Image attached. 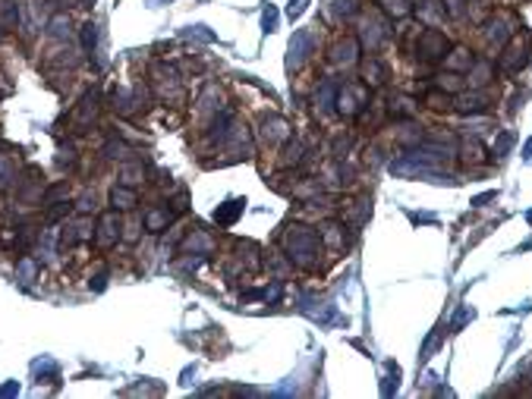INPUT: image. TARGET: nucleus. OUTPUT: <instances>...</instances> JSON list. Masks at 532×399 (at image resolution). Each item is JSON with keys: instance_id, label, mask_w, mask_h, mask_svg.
<instances>
[{"instance_id": "obj_1", "label": "nucleus", "mask_w": 532, "mask_h": 399, "mask_svg": "<svg viewBox=\"0 0 532 399\" xmlns=\"http://www.w3.org/2000/svg\"><path fill=\"white\" fill-rule=\"evenodd\" d=\"M280 249L284 258L300 271H318L321 267V255H325V242H321L318 230L302 224H290L280 233Z\"/></svg>"}, {"instance_id": "obj_2", "label": "nucleus", "mask_w": 532, "mask_h": 399, "mask_svg": "<svg viewBox=\"0 0 532 399\" xmlns=\"http://www.w3.org/2000/svg\"><path fill=\"white\" fill-rule=\"evenodd\" d=\"M148 88L155 98H164V101H177L183 95V76L177 73V66L164 60H155L148 66Z\"/></svg>"}, {"instance_id": "obj_3", "label": "nucleus", "mask_w": 532, "mask_h": 399, "mask_svg": "<svg viewBox=\"0 0 532 399\" xmlns=\"http://www.w3.org/2000/svg\"><path fill=\"white\" fill-rule=\"evenodd\" d=\"M372 107V88L366 82H347L337 85V114H343L347 120H356Z\"/></svg>"}, {"instance_id": "obj_4", "label": "nucleus", "mask_w": 532, "mask_h": 399, "mask_svg": "<svg viewBox=\"0 0 532 399\" xmlns=\"http://www.w3.org/2000/svg\"><path fill=\"white\" fill-rule=\"evenodd\" d=\"M529 54H532V48H529V32L513 35V38L507 41L504 48L498 51V69H501V73H507V76L523 73V69L529 66Z\"/></svg>"}, {"instance_id": "obj_5", "label": "nucleus", "mask_w": 532, "mask_h": 399, "mask_svg": "<svg viewBox=\"0 0 532 399\" xmlns=\"http://www.w3.org/2000/svg\"><path fill=\"white\" fill-rule=\"evenodd\" d=\"M413 51H416V57H419L422 63H438V60H444V54L450 51V41H447V35H444L441 28L425 26L422 32H419L416 44H413Z\"/></svg>"}, {"instance_id": "obj_6", "label": "nucleus", "mask_w": 532, "mask_h": 399, "mask_svg": "<svg viewBox=\"0 0 532 399\" xmlns=\"http://www.w3.org/2000/svg\"><path fill=\"white\" fill-rule=\"evenodd\" d=\"M98 114H101V95H98V91H85L82 101L76 104L73 114H69V129H73L76 136L89 132V129L98 123Z\"/></svg>"}, {"instance_id": "obj_7", "label": "nucleus", "mask_w": 532, "mask_h": 399, "mask_svg": "<svg viewBox=\"0 0 532 399\" xmlns=\"http://www.w3.org/2000/svg\"><path fill=\"white\" fill-rule=\"evenodd\" d=\"M513 35H517V28H513V19L507 13L488 16V19L482 22V41H485V48L488 51H501Z\"/></svg>"}, {"instance_id": "obj_8", "label": "nucleus", "mask_w": 532, "mask_h": 399, "mask_svg": "<svg viewBox=\"0 0 532 399\" xmlns=\"http://www.w3.org/2000/svg\"><path fill=\"white\" fill-rule=\"evenodd\" d=\"M123 236V217L117 208H108L101 217L95 220V245L101 251H110Z\"/></svg>"}, {"instance_id": "obj_9", "label": "nucleus", "mask_w": 532, "mask_h": 399, "mask_svg": "<svg viewBox=\"0 0 532 399\" xmlns=\"http://www.w3.org/2000/svg\"><path fill=\"white\" fill-rule=\"evenodd\" d=\"M359 54H362V44L356 35H341V38L327 48V63L337 69H350L359 63Z\"/></svg>"}, {"instance_id": "obj_10", "label": "nucleus", "mask_w": 532, "mask_h": 399, "mask_svg": "<svg viewBox=\"0 0 532 399\" xmlns=\"http://www.w3.org/2000/svg\"><path fill=\"white\" fill-rule=\"evenodd\" d=\"M491 104H495V95L491 88H470V95H454V114H463V116H479V114H488Z\"/></svg>"}, {"instance_id": "obj_11", "label": "nucleus", "mask_w": 532, "mask_h": 399, "mask_svg": "<svg viewBox=\"0 0 532 399\" xmlns=\"http://www.w3.org/2000/svg\"><path fill=\"white\" fill-rule=\"evenodd\" d=\"M388 35H391V28L384 19H378V16H362L359 35H356V38H359V44L368 51V54H378L381 44L388 41Z\"/></svg>"}, {"instance_id": "obj_12", "label": "nucleus", "mask_w": 532, "mask_h": 399, "mask_svg": "<svg viewBox=\"0 0 532 399\" xmlns=\"http://www.w3.org/2000/svg\"><path fill=\"white\" fill-rule=\"evenodd\" d=\"M315 51V35L312 28H300V32H293V38H290V57H286V66L296 69L302 66V63L309 60V54Z\"/></svg>"}, {"instance_id": "obj_13", "label": "nucleus", "mask_w": 532, "mask_h": 399, "mask_svg": "<svg viewBox=\"0 0 532 399\" xmlns=\"http://www.w3.org/2000/svg\"><path fill=\"white\" fill-rule=\"evenodd\" d=\"M173 217H177V214H173L167 204H151V208L142 211V227H145V233L157 236V233H164L167 227L173 224Z\"/></svg>"}, {"instance_id": "obj_14", "label": "nucleus", "mask_w": 532, "mask_h": 399, "mask_svg": "<svg viewBox=\"0 0 532 399\" xmlns=\"http://www.w3.org/2000/svg\"><path fill=\"white\" fill-rule=\"evenodd\" d=\"M359 79L366 82L368 88H381V85H388V79H391V73H388V66H384L381 60H378L375 54H368L366 60H359Z\"/></svg>"}, {"instance_id": "obj_15", "label": "nucleus", "mask_w": 532, "mask_h": 399, "mask_svg": "<svg viewBox=\"0 0 532 399\" xmlns=\"http://www.w3.org/2000/svg\"><path fill=\"white\" fill-rule=\"evenodd\" d=\"M347 230L350 227L343 224V220H327V224H321V230H318V236H321V242H325V249H331V251H343L347 249Z\"/></svg>"}, {"instance_id": "obj_16", "label": "nucleus", "mask_w": 532, "mask_h": 399, "mask_svg": "<svg viewBox=\"0 0 532 399\" xmlns=\"http://www.w3.org/2000/svg\"><path fill=\"white\" fill-rule=\"evenodd\" d=\"M466 76H470V88H491L495 85V60L491 57H476V63H472L470 69H466Z\"/></svg>"}, {"instance_id": "obj_17", "label": "nucleus", "mask_w": 532, "mask_h": 399, "mask_svg": "<svg viewBox=\"0 0 532 399\" xmlns=\"http://www.w3.org/2000/svg\"><path fill=\"white\" fill-rule=\"evenodd\" d=\"M259 136H261V142L265 145H284L293 132H290V123H286L284 116H265Z\"/></svg>"}, {"instance_id": "obj_18", "label": "nucleus", "mask_w": 532, "mask_h": 399, "mask_svg": "<svg viewBox=\"0 0 532 399\" xmlns=\"http://www.w3.org/2000/svg\"><path fill=\"white\" fill-rule=\"evenodd\" d=\"M306 154H309L306 145H302L300 139L290 136L284 145H280V157H277V163H280L284 170H300L302 163H306Z\"/></svg>"}, {"instance_id": "obj_19", "label": "nucleus", "mask_w": 532, "mask_h": 399, "mask_svg": "<svg viewBox=\"0 0 532 399\" xmlns=\"http://www.w3.org/2000/svg\"><path fill=\"white\" fill-rule=\"evenodd\" d=\"M388 116L391 120H416L419 116V98L413 95H394L388 101Z\"/></svg>"}, {"instance_id": "obj_20", "label": "nucleus", "mask_w": 532, "mask_h": 399, "mask_svg": "<svg viewBox=\"0 0 532 399\" xmlns=\"http://www.w3.org/2000/svg\"><path fill=\"white\" fill-rule=\"evenodd\" d=\"M444 69H447V73H460V76H466V69L472 66V63H476V54H472L470 48H463V44H460V48H450L447 54H444Z\"/></svg>"}, {"instance_id": "obj_21", "label": "nucleus", "mask_w": 532, "mask_h": 399, "mask_svg": "<svg viewBox=\"0 0 532 399\" xmlns=\"http://www.w3.org/2000/svg\"><path fill=\"white\" fill-rule=\"evenodd\" d=\"M145 176H148V170H145L142 157H130V161L120 163V183H123V186H132V189H139V186L145 183Z\"/></svg>"}, {"instance_id": "obj_22", "label": "nucleus", "mask_w": 532, "mask_h": 399, "mask_svg": "<svg viewBox=\"0 0 532 399\" xmlns=\"http://www.w3.org/2000/svg\"><path fill=\"white\" fill-rule=\"evenodd\" d=\"M110 208H117V211H130V214H132V211L139 208V189L117 183L114 189H110Z\"/></svg>"}, {"instance_id": "obj_23", "label": "nucleus", "mask_w": 532, "mask_h": 399, "mask_svg": "<svg viewBox=\"0 0 532 399\" xmlns=\"http://www.w3.org/2000/svg\"><path fill=\"white\" fill-rule=\"evenodd\" d=\"M183 251H192V255H212L214 251V239L208 236V230H189L183 236Z\"/></svg>"}, {"instance_id": "obj_24", "label": "nucleus", "mask_w": 532, "mask_h": 399, "mask_svg": "<svg viewBox=\"0 0 532 399\" xmlns=\"http://www.w3.org/2000/svg\"><path fill=\"white\" fill-rule=\"evenodd\" d=\"M243 211H246V198H230V202H224V204L214 208V224L218 227H233Z\"/></svg>"}, {"instance_id": "obj_25", "label": "nucleus", "mask_w": 532, "mask_h": 399, "mask_svg": "<svg viewBox=\"0 0 532 399\" xmlns=\"http://www.w3.org/2000/svg\"><path fill=\"white\" fill-rule=\"evenodd\" d=\"M378 10H381L388 19H409L413 16V10H416V3L413 0H375Z\"/></svg>"}, {"instance_id": "obj_26", "label": "nucleus", "mask_w": 532, "mask_h": 399, "mask_svg": "<svg viewBox=\"0 0 532 399\" xmlns=\"http://www.w3.org/2000/svg\"><path fill=\"white\" fill-rule=\"evenodd\" d=\"M48 35L54 41H69L73 38V19H69L67 10H60V13H54L48 19Z\"/></svg>"}, {"instance_id": "obj_27", "label": "nucleus", "mask_w": 532, "mask_h": 399, "mask_svg": "<svg viewBox=\"0 0 532 399\" xmlns=\"http://www.w3.org/2000/svg\"><path fill=\"white\" fill-rule=\"evenodd\" d=\"M422 104L431 110H438V114H454V95H447L441 88H429L422 95Z\"/></svg>"}, {"instance_id": "obj_28", "label": "nucleus", "mask_w": 532, "mask_h": 399, "mask_svg": "<svg viewBox=\"0 0 532 399\" xmlns=\"http://www.w3.org/2000/svg\"><path fill=\"white\" fill-rule=\"evenodd\" d=\"M98 154H101L104 161H120V163H123V161H130L132 148H130L126 142H123V139H114V136H110L108 142L101 145V151H98Z\"/></svg>"}, {"instance_id": "obj_29", "label": "nucleus", "mask_w": 532, "mask_h": 399, "mask_svg": "<svg viewBox=\"0 0 532 399\" xmlns=\"http://www.w3.org/2000/svg\"><path fill=\"white\" fill-rule=\"evenodd\" d=\"M19 183V170H16V161L10 154H0V192L16 189Z\"/></svg>"}, {"instance_id": "obj_30", "label": "nucleus", "mask_w": 532, "mask_h": 399, "mask_svg": "<svg viewBox=\"0 0 532 399\" xmlns=\"http://www.w3.org/2000/svg\"><path fill=\"white\" fill-rule=\"evenodd\" d=\"M444 16H447V13H444L441 0H422V3H419V19H422L425 26H431V28L441 26Z\"/></svg>"}, {"instance_id": "obj_31", "label": "nucleus", "mask_w": 532, "mask_h": 399, "mask_svg": "<svg viewBox=\"0 0 532 399\" xmlns=\"http://www.w3.org/2000/svg\"><path fill=\"white\" fill-rule=\"evenodd\" d=\"M0 26L3 28H19L22 26L19 0H0Z\"/></svg>"}, {"instance_id": "obj_32", "label": "nucleus", "mask_w": 532, "mask_h": 399, "mask_svg": "<svg viewBox=\"0 0 532 399\" xmlns=\"http://www.w3.org/2000/svg\"><path fill=\"white\" fill-rule=\"evenodd\" d=\"M460 161L463 163H488V148H485L479 139H470V142L460 145Z\"/></svg>"}, {"instance_id": "obj_33", "label": "nucleus", "mask_w": 532, "mask_h": 399, "mask_svg": "<svg viewBox=\"0 0 532 399\" xmlns=\"http://www.w3.org/2000/svg\"><path fill=\"white\" fill-rule=\"evenodd\" d=\"M327 10H334L341 22H353V19H359V16H362V3H359V0H331V7H327Z\"/></svg>"}, {"instance_id": "obj_34", "label": "nucleus", "mask_w": 532, "mask_h": 399, "mask_svg": "<svg viewBox=\"0 0 532 399\" xmlns=\"http://www.w3.org/2000/svg\"><path fill=\"white\" fill-rule=\"evenodd\" d=\"M198 114L202 116H214L221 114V95H218V85H208L205 95L198 98Z\"/></svg>"}, {"instance_id": "obj_35", "label": "nucleus", "mask_w": 532, "mask_h": 399, "mask_svg": "<svg viewBox=\"0 0 532 399\" xmlns=\"http://www.w3.org/2000/svg\"><path fill=\"white\" fill-rule=\"evenodd\" d=\"M79 163V151H76V142L67 139V142L57 145V167L60 170H73Z\"/></svg>"}, {"instance_id": "obj_36", "label": "nucleus", "mask_w": 532, "mask_h": 399, "mask_svg": "<svg viewBox=\"0 0 532 399\" xmlns=\"http://www.w3.org/2000/svg\"><path fill=\"white\" fill-rule=\"evenodd\" d=\"M463 85H466V79L460 73H447V69H444L441 76H435V88H441V91H447V95H460Z\"/></svg>"}, {"instance_id": "obj_37", "label": "nucleus", "mask_w": 532, "mask_h": 399, "mask_svg": "<svg viewBox=\"0 0 532 399\" xmlns=\"http://www.w3.org/2000/svg\"><path fill=\"white\" fill-rule=\"evenodd\" d=\"M60 202H69V183L63 179V183L51 186V189H44V195H41V208H51V204H60Z\"/></svg>"}, {"instance_id": "obj_38", "label": "nucleus", "mask_w": 532, "mask_h": 399, "mask_svg": "<svg viewBox=\"0 0 532 399\" xmlns=\"http://www.w3.org/2000/svg\"><path fill=\"white\" fill-rule=\"evenodd\" d=\"M79 41H82V51L85 54H95V48H98V22H82V28H79Z\"/></svg>"}, {"instance_id": "obj_39", "label": "nucleus", "mask_w": 532, "mask_h": 399, "mask_svg": "<svg viewBox=\"0 0 532 399\" xmlns=\"http://www.w3.org/2000/svg\"><path fill=\"white\" fill-rule=\"evenodd\" d=\"M16 271H19L22 283H32V280L38 277V271H41V258H19Z\"/></svg>"}, {"instance_id": "obj_40", "label": "nucleus", "mask_w": 532, "mask_h": 399, "mask_svg": "<svg viewBox=\"0 0 532 399\" xmlns=\"http://www.w3.org/2000/svg\"><path fill=\"white\" fill-rule=\"evenodd\" d=\"M353 148V136H334V142H331V154H334V161H343L347 157V151Z\"/></svg>"}, {"instance_id": "obj_41", "label": "nucleus", "mask_w": 532, "mask_h": 399, "mask_svg": "<svg viewBox=\"0 0 532 399\" xmlns=\"http://www.w3.org/2000/svg\"><path fill=\"white\" fill-rule=\"evenodd\" d=\"M444 3V13L450 16V19H463L466 10H470V0H441Z\"/></svg>"}, {"instance_id": "obj_42", "label": "nucleus", "mask_w": 532, "mask_h": 399, "mask_svg": "<svg viewBox=\"0 0 532 399\" xmlns=\"http://www.w3.org/2000/svg\"><path fill=\"white\" fill-rule=\"evenodd\" d=\"M139 230H145V227H142V217H132V220H130V224H123V242H136V239H139Z\"/></svg>"}, {"instance_id": "obj_43", "label": "nucleus", "mask_w": 532, "mask_h": 399, "mask_svg": "<svg viewBox=\"0 0 532 399\" xmlns=\"http://www.w3.org/2000/svg\"><path fill=\"white\" fill-rule=\"evenodd\" d=\"M261 28H265V35H271V32H277V10L268 3L265 7V13H261Z\"/></svg>"}, {"instance_id": "obj_44", "label": "nucleus", "mask_w": 532, "mask_h": 399, "mask_svg": "<svg viewBox=\"0 0 532 399\" xmlns=\"http://www.w3.org/2000/svg\"><path fill=\"white\" fill-rule=\"evenodd\" d=\"M73 211H76V214H92V211H95V192H85V195L76 202Z\"/></svg>"}, {"instance_id": "obj_45", "label": "nucleus", "mask_w": 532, "mask_h": 399, "mask_svg": "<svg viewBox=\"0 0 532 399\" xmlns=\"http://www.w3.org/2000/svg\"><path fill=\"white\" fill-rule=\"evenodd\" d=\"M302 10H306V0H290V7H286V16H290V19H296V16H300Z\"/></svg>"}, {"instance_id": "obj_46", "label": "nucleus", "mask_w": 532, "mask_h": 399, "mask_svg": "<svg viewBox=\"0 0 532 399\" xmlns=\"http://www.w3.org/2000/svg\"><path fill=\"white\" fill-rule=\"evenodd\" d=\"M495 198H498V192L491 189V192H485V195H476V198H472V204H476V208H485V204L495 202Z\"/></svg>"}, {"instance_id": "obj_47", "label": "nucleus", "mask_w": 532, "mask_h": 399, "mask_svg": "<svg viewBox=\"0 0 532 399\" xmlns=\"http://www.w3.org/2000/svg\"><path fill=\"white\" fill-rule=\"evenodd\" d=\"M470 318H472V312H470V308H460L457 321H454V330H460V327H463V324H466V321H470Z\"/></svg>"}, {"instance_id": "obj_48", "label": "nucleus", "mask_w": 532, "mask_h": 399, "mask_svg": "<svg viewBox=\"0 0 532 399\" xmlns=\"http://www.w3.org/2000/svg\"><path fill=\"white\" fill-rule=\"evenodd\" d=\"M104 283H108V267L95 274V290H104Z\"/></svg>"}, {"instance_id": "obj_49", "label": "nucleus", "mask_w": 532, "mask_h": 399, "mask_svg": "<svg viewBox=\"0 0 532 399\" xmlns=\"http://www.w3.org/2000/svg\"><path fill=\"white\" fill-rule=\"evenodd\" d=\"M507 148H510V136L504 132V136H501V142H498V154H504Z\"/></svg>"}, {"instance_id": "obj_50", "label": "nucleus", "mask_w": 532, "mask_h": 399, "mask_svg": "<svg viewBox=\"0 0 532 399\" xmlns=\"http://www.w3.org/2000/svg\"><path fill=\"white\" fill-rule=\"evenodd\" d=\"M523 154H526V157H532V142L526 145V151H523Z\"/></svg>"}, {"instance_id": "obj_51", "label": "nucleus", "mask_w": 532, "mask_h": 399, "mask_svg": "<svg viewBox=\"0 0 532 399\" xmlns=\"http://www.w3.org/2000/svg\"><path fill=\"white\" fill-rule=\"evenodd\" d=\"M526 220H529V224H532V211H529V214H526Z\"/></svg>"}, {"instance_id": "obj_52", "label": "nucleus", "mask_w": 532, "mask_h": 399, "mask_svg": "<svg viewBox=\"0 0 532 399\" xmlns=\"http://www.w3.org/2000/svg\"><path fill=\"white\" fill-rule=\"evenodd\" d=\"M85 3H95V0H85Z\"/></svg>"}, {"instance_id": "obj_53", "label": "nucleus", "mask_w": 532, "mask_h": 399, "mask_svg": "<svg viewBox=\"0 0 532 399\" xmlns=\"http://www.w3.org/2000/svg\"><path fill=\"white\" fill-rule=\"evenodd\" d=\"M0 35H3V26H0Z\"/></svg>"}]
</instances>
